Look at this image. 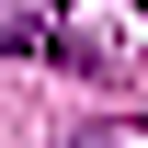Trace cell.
I'll return each instance as SVG.
<instances>
[{"label":"cell","instance_id":"2","mask_svg":"<svg viewBox=\"0 0 148 148\" xmlns=\"http://www.w3.org/2000/svg\"><path fill=\"white\" fill-rule=\"evenodd\" d=\"M80 148H114V137H80Z\"/></svg>","mask_w":148,"mask_h":148},{"label":"cell","instance_id":"1","mask_svg":"<svg viewBox=\"0 0 148 148\" xmlns=\"http://www.w3.org/2000/svg\"><path fill=\"white\" fill-rule=\"evenodd\" d=\"M0 57H69V46H57L46 23H23V12H0Z\"/></svg>","mask_w":148,"mask_h":148}]
</instances>
